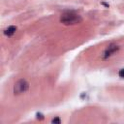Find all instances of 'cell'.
Returning <instances> with one entry per match:
<instances>
[{
  "instance_id": "52a82bcc",
  "label": "cell",
  "mask_w": 124,
  "mask_h": 124,
  "mask_svg": "<svg viewBox=\"0 0 124 124\" xmlns=\"http://www.w3.org/2000/svg\"><path fill=\"white\" fill-rule=\"evenodd\" d=\"M36 116H37L38 119H44V115H43L42 113H37Z\"/></svg>"
},
{
  "instance_id": "5b68a950",
  "label": "cell",
  "mask_w": 124,
  "mask_h": 124,
  "mask_svg": "<svg viewBox=\"0 0 124 124\" xmlns=\"http://www.w3.org/2000/svg\"><path fill=\"white\" fill-rule=\"evenodd\" d=\"M51 123H54V124H60L61 123V119L58 117V116H56V117H54L52 120H51Z\"/></svg>"
},
{
  "instance_id": "6da1fadb",
  "label": "cell",
  "mask_w": 124,
  "mask_h": 124,
  "mask_svg": "<svg viewBox=\"0 0 124 124\" xmlns=\"http://www.w3.org/2000/svg\"><path fill=\"white\" fill-rule=\"evenodd\" d=\"M82 21V17L80 15L74 11H65L60 16V22L66 26L76 25Z\"/></svg>"
},
{
  "instance_id": "3957f363",
  "label": "cell",
  "mask_w": 124,
  "mask_h": 124,
  "mask_svg": "<svg viewBox=\"0 0 124 124\" xmlns=\"http://www.w3.org/2000/svg\"><path fill=\"white\" fill-rule=\"evenodd\" d=\"M120 49V46L114 43H111L109 44L106 49L103 51V54H102V59L103 60H107L108 59L109 57H111L112 55H114L116 52H118V50Z\"/></svg>"
},
{
  "instance_id": "7a4b0ae2",
  "label": "cell",
  "mask_w": 124,
  "mask_h": 124,
  "mask_svg": "<svg viewBox=\"0 0 124 124\" xmlns=\"http://www.w3.org/2000/svg\"><path fill=\"white\" fill-rule=\"evenodd\" d=\"M29 87L30 84L25 78H19L15 82L13 87V92L15 95H20L27 92L29 90Z\"/></svg>"
},
{
  "instance_id": "277c9868",
  "label": "cell",
  "mask_w": 124,
  "mask_h": 124,
  "mask_svg": "<svg viewBox=\"0 0 124 124\" xmlns=\"http://www.w3.org/2000/svg\"><path fill=\"white\" fill-rule=\"evenodd\" d=\"M16 26L15 25H11L9 27H7L4 31H3V34L6 36V37H12L16 32Z\"/></svg>"
},
{
  "instance_id": "8992f818",
  "label": "cell",
  "mask_w": 124,
  "mask_h": 124,
  "mask_svg": "<svg viewBox=\"0 0 124 124\" xmlns=\"http://www.w3.org/2000/svg\"><path fill=\"white\" fill-rule=\"evenodd\" d=\"M118 76H119L120 78H124V68H123V69H120V70H119V72H118Z\"/></svg>"
}]
</instances>
